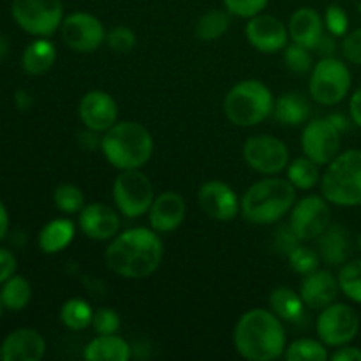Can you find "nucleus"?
<instances>
[{
	"label": "nucleus",
	"mask_w": 361,
	"mask_h": 361,
	"mask_svg": "<svg viewBox=\"0 0 361 361\" xmlns=\"http://www.w3.org/2000/svg\"><path fill=\"white\" fill-rule=\"evenodd\" d=\"M342 53L351 63L361 66V28L349 32L342 41Z\"/></svg>",
	"instance_id": "37998d69"
},
{
	"label": "nucleus",
	"mask_w": 361,
	"mask_h": 361,
	"mask_svg": "<svg viewBox=\"0 0 361 361\" xmlns=\"http://www.w3.org/2000/svg\"><path fill=\"white\" fill-rule=\"evenodd\" d=\"M349 111H351L353 122L361 127V87L353 94L351 102H349Z\"/></svg>",
	"instance_id": "49530a36"
},
{
	"label": "nucleus",
	"mask_w": 361,
	"mask_h": 361,
	"mask_svg": "<svg viewBox=\"0 0 361 361\" xmlns=\"http://www.w3.org/2000/svg\"><path fill=\"white\" fill-rule=\"evenodd\" d=\"M316 51L319 53V55H323V56L334 55V51H335V35L324 34L323 37H321V41L317 42Z\"/></svg>",
	"instance_id": "de8ad7c7"
},
{
	"label": "nucleus",
	"mask_w": 361,
	"mask_h": 361,
	"mask_svg": "<svg viewBox=\"0 0 361 361\" xmlns=\"http://www.w3.org/2000/svg\"><path fill=\"white\" fill-rule=\"evenodd\" d=\"M16 268L18 263L14 254L11 252L9 249L0 247V284H4V282H6L7 279L13 277V275H16Z\"/></svg>",
	"instance_id": "c03bdc74"
},
{
	"label": "nucleus",
	"mask_w": 361,
	"mask_h": 361,
	"mask_svg": "<svg viewBox=\"0 0 361 361\" xmlns=\"http://www.w3.org/2000/svg\"><path fill=\"white\" fill-rule=\"evenodd\" d=\"M74 224L67 219H55L48 222L39 233V247L44 254L62 252L74 238Z\"/></svg>",
	"instance_id": "bb28decb"
},
{
	"label": "nucleus",
	"mask_w": 361,
	"mask_h": 361,
	"mask_svg": "<svg viewBox=\"0 0 361 361\" xmlns=\"http://www.w3.org/2000/svg\"><path fill=\"white\" fill-rule=\"evenodd\" d=\"M7 231H9V214H7L6 204L0 201V242L6 238Z\"/></svg>",
	"instance_id": "09e8293b"
},
{
	"label": "nucleus",
	"mask_w": 361,
	"mask_h": 361,
	"mask_svg": "<svg viewBox=\"0 0 361 361\" xmlns=\"http://www.w3.org/2000/svg\"><path fill=\"white\" fill-rule=\"evenodd\" d=\"M296 187L284 178H264L252 183L240 201L242 215L257 226L281 221L296 201Z\"/></svg>",
	"instance_id": "7ed1b4c3"
},
{
	"label": "nucleus",
	"mask_w": 361,
	"mask_h": 361,
	"mask_svg": "<svg viewBox=\"0 0 361 361\" xmlns=\"http://www.w3.org/2000/svg\"><path fill=\"white\" fill-rule=\"evenodd\" d=\"M300 242H302V240L296 236L295 229L291 228V224H288V226H281V228L277 229L274 238V247L277 252L284 254V256H289V252H291L295 247H298Z\"/></svg>",
	"instance_id": "79ce46f5"
},
{
	"label": "nucleus",
	"mask_w": 361,
	"mask_h": 361,
	"mask_svg": "<svg viewBox=\"0 0 361 361\" xmlns=\"http://www.w3.org/2000/svg\"><path fill=\"white\" fill-rule=\"evenodd\" d=\"M312 113L310 102L296 92H288L274 102L271 116L282 126H302Z\"/></svg>",
	"instance_id": "393cba45"
},
{
	"label": "nucleus",
	"mask_w": 361,
	"mask_h": 361,
	"mask_svg": "<svg viewBox=\"0 0 361 361\" xmlns=\"http://www.w3.org/2000/svg\"><path fill=\"white\" fill-rule=\"evenodd\" d=\"M101 150L113 168L140 169L154 154V140L147 127L137 122H116L104 133Z\"/></svg>",
	"instance_id": "20e7f679"
},
{
	"label": "nucleus",
	"mask_w": 361,
	"mask_h": 361,
	"mask_svg": "<svg viewBox=\"0 0 361 361\" xmlns=\"http://www.w3.org/2000/svg\"><path fill=\"white\" fill-rule=\"evenodd\" d=\"M233 342L240 355L250 361H274L284 356L286 331L282 319L264 309L243 314L235 326Z\"/></svg>",
	"instance_id": "f03ea898"
},
{
	"label": "nucleus",
	"mask_w": 361,
	"mask_h": 361,
	"mask_svg": "<svg viewBox=\"0 0 361 361\" xmlns=\"http://www.w3.org/2000/svg\"><path fill=\"white\" fill-rule=\"evenodd\" d=\"M2 309H4V305H2V302H0V316H2Z\"/></svg>",
	"instance_id": "864d4df0"
},
{
	"label": "nucleus",
	"mask_w": 361,
	"mask_h": 361,
	"mask_svg": "<svg viewBox=\"0 0 361 361\" xmlns=\"http://www.w3.org/2000/svg\"><path fill=\"white\" fill-rule=\"evenodd\" d=\"M56 60V49L55 44L48 39H35L30 44L25 48L23 56H21V66H23L25 73L32 74V76H39V74L48 73L53 67Z\"/></svg>",
	"instance_id": "a878e982"
},
{
	"label": "nucleus",
	"mask_w": 361,
	"mask_h": 361,
	"mask_svg": "<svg viewBox=\"0 0 361 361\" xmlns=\"http://www.w3.org/2000/svg\"><path fill=\"white\" fill-rule=\"evenodd\" d=\"M338 291H341L338 279L328 270H316L305 275L300 286V296L303 303L312 310H323L324 307L335 303Z\"/></svg>",
	"instance_id": "aec40b11"
},
{
	"label": "nucleus",
	"mask_w": 361,
	"mask_h": 361,
	"mask_svg": "<svg viewBox=\"0 0 361 361\" xmlns=\"http://www.w3.org/2000/svg\"><path fill=\"white\" fill-rule=\"evenodd\" d=\"M245 37L257 51L277 53L286 48L289 32L281 20L271 14L259 13L249 18V23L245 27Z\"/></svg>",
	"instance_id": "f3484780"
},
{
	"label": "nucleus",
	"mask_w": 361,
	"mask_h": 361,
	"mask_svg": "<svg viewBox=\"0 0 361 361\" xmlns=\"http://www.w3.org/2000/svg\"><path fill=\"white\" fill-rule=\"evenodd\" d=\"M271 90L259 80L236 83L224 99V113L233 126L252 127L264 122L274 111Z\"/></svg>",
	"instance_id": "39448f33"
},
{
	"label": "nucleus",
	"mask_w": 361,
	"mask_h": 361,
	"mask_svg": "<svg viewBox=\"0 0 361 361\" xmlns=\"http://www.w3.org/2000/svg\"><path fill=\"white\" fill-rule=\"evenodd\" d=\"M197 203L208 217L221 222L233 221L240 210L235 190L228 183L219 182V180H212L201 185L197 192Z\"/></svg>",
	"instance_id": "dca6fc26"
},
{
	"label": "nucleus",
	"mask_w": 361,
	"mask_h": 361,
	"mask_svg": "<svg viewBox=\"0 0 361 361\" xmlns=\"http://www.w3.org/2000/svg\"><path fill=\"white\" fill-rule=\"evenodd\" d=\"M78 224L85 236L97 242L113 240L120 231V217L111 207L104 203H92L83 207Z\"/></svg>",
	"instance_id": "a211bd4d"
},
{
	"label": "nucleus",
	"mask_w": 361,
	"mask_h": 361,
	"mask_svg": "<svg viewBox=\"0 0 361 361\" xmlns=\"http://www.w3.org/2000/svg\"><path fill=\"white\" fill-rule=\"evenodd\" d=\"M7 49H9V42H7V39L4 35H0V59H4L7 55Z\"/></svg>",
	"instance_id": "603ef678"
},
{
	"label": "nucleus",
	"mask_w": 361,
	"mask_h": 361,
	"mask_svg": "<svg viewBox=\"0 0 361 361\" xmlns=\"http://www.w3.org/2000/svg\"><path fill=\"white\" fill-rule=\"evenodd\" d=\"M358 11H360V13H361V2L358 4Z\"/></svg>",
	"instance_id": "6e6d98bb"
},
{
	"label": "nucleus",
	"mask_w": 361,
	"mask_h": 361,
	"mask_svg": "<svg viewBox=\"0 0 361 361\" xmlns=\"http://www.w3.org/2000/svg\"><path fill=\"white\" fill-rule=\"evenodd\" d=\"M231 27V13L229 11H208L197 20L196 35L201 41H217Z\"/></svg>",
	"instance_id": "c756f323"
},
{
	"label": "nucleus",
	"mask_w": 361,
	"mask_h": 361,
	"mask_svg": "<svg viewBox=\"0 0 361 361\" xmlns=\"http://www.w3.org/2000/svg\"><path fill=\"white\" fill-rule=\"evenodd\" d=\"M53 201H55L56 208L63 214H78L85 207V196L81 189L76 185H71V183L56 187L55 192H53Z\"/></svg>",
	"instance_id": "f704fd0d"
},
{
	"label": "nucleus",
	"mask_w": 361,
	"mask_h": 361,
	"mask_svg": "<svg viewBox=\"0 0 361 361\" xmlns=\"http://www.w3.org/2000/svg\"><path fill=\"white\" fill-rule=\"evenodd\" d=\"M44 353V338L32 328H18L11 331L0 345V356L4 361H39Z\"/></svg>",
	"instance_id": "6ab92c4d"
},
{
	"label": "nucleus",
	"mask_w": 361,
	"mask_h": 361,
	"mask_svg": "<svg viewBox=\"0 0 361 361\" xmlns=\"http://www.w3.org/2000/svg\"><path fill=\"white\" fill-rule=\"evenodd\" d=\"M288 32L293 42L309 49H316L317 42L324 35V20L312 7H302L289 20Z\"/></svg>",
	"instance_id": "4be33fe9"
},
{
	"label": "nucleus",
	"mask_w": 361,
	"mask_h": 361,
	"mask_svg": "<svg viewBox=\"0 0 361 361\" xmlns=\"http://www.w3.org/2000/svg\"><path fill=\"white\" fill-rule=\"evenodd\" d=\"M316 240L321 259L328 267H341L348 263L349 254H351V240L344 226L330 224Z\"/></svg>",
	"instance_id": "5701e85b"
},
{
	"label": "nucleus",
	"mask_w": 361,
	"mask_h": 361,
	"mask_svg": "<svg viewBox=\"0 0 361 361\" xmlns=\"http://www.w3.org/2000/svg\"><path fill=\"white\" fill-rule=\"evenodd\" d=\"M60 32L63 42L78 53L95 51L106 41V32L101 20L88 13H73L63 18Z\"/></svg>",
	"instance_id": "ddd939ff"
},
{
	"label": "nucleus",
	"mask_w": 361,
	"mask_h": 361,
	"mask_svg": "<svg viewBox=\"0 0 361 361\" xmlns=\"http://www.w3.org/2000/svg\"><path fill=\"white\" fill-rule=\"evenodd\" d=\"M106 42L115 53H129L136 46V34L127 27H115L106 34Z\"/></svg>",
	"instance_id": "4c0bfd02"
},
{
	"label": "nucleus",
	"mask_w": 361,
	"mask_h": 361,
	"mask_svg": "<svg viewBox=\"0 0 361 361\" xmlns=\"http://www.w3.org/2000/svg\"><path fill=\"white\" fill-rule=\"evenodd\" d=\"M321 190L328 203L338 207L361 204V150H348L338 154L326 166Z\"/></svg>",
	"instance_id": "423d86ee"
},
{
	"label": "nucleus",
	"mask_w": 361,
	"mask_h": 361,
	"mask_svg": "<svg viewBox=\"0 0 361 361\" xmlns=\"http://www.w3.org/2000/svg\"><path fill=\"white\" fill-rule=\"evenodd\" d=\"M309 51V48L296 44V42L288 46L284 51V62L286 66H288V69L298 74L307 73V71L312 69V55H310Z\"/></svg>",
	"instance_id": "e433bc0d"
},
{
	"label": "nucleus",
	"mask_w": 361,
	"mask_h": 361,
	"mask_svg": "<svg viewBox=\"0 0 361 361\" xmlns=\"http://www.w3.org/2000/svg\"><path fill=\"white\" fill-rule=\"evenodd\" d=\"M337 279L341 291L353 302L361 303V259L342 264Z\"/></svg>",
	"instance_id": "72a5a7b5"
},
{
	"label": "nucleus",
	"mask_w": 361,
	"mask_h": 361,
	"mask_svg": "<svg viewBox=\"0 0 361 361\" xmlns=\"http://www.w3.org/2000/svg\"><path fill=\"white\" fill-rule=\"evenodd\" d=\"M83 358L88 361H127L133 358V348L118 335H97L87 344Z\"/></svg>",
	"instance_id": "b1692460"
},
{
	"label": "nucleus",
	"mask_w": 361,
	"mask_h": 361,
	"mask_svg": "<svg viewBox=\"0 0 361 361\" xmlns=\"http://www.w3.org/2000/svg\"><path fill=\"white\" fill-rule=\"evenodd\" d=\"M324 27L335 37H344L349 28L348 13L341 6H330L324 13Z\"/></svg>",
	"instance_id": "58836bf2"
},
{
	"label": "nucleus",
	"mask_w": 361,
	"mask_h": 361,
	"mask_svg": "<svg viewBox=\"0 0 361 361\" xmlns=\"http://www.w3.org/2000/svg\"><path fill=\"white\" fill-rule=\"evenodd\" d=\"M358 245H360V249H361V235H360V238H358Z\"/></svg>",
	"instance_id": "5fc2aeb1"
},
{
	"label": "nucleus",
	"mask_w": 361,
	"mask_h": 361,
	"mask_svg": "<svg viewBox=\"0 0 361 361\" xmlns=\"http://www.w3.org/2000/svg\"><path fill=\"white\" fill-rule=\"evenodd\" d=\"M78 115L83 126L94 133H106L118 118L115 99L102 90H92L83 95L78 108Z\"/></svg>",
	"instance_id": "2eb2a0df"
},
{
	"label": "nucleus",
	"mask_w": 361,
	"mask_h": 361,
	"mask_svg": "<svg viewBox=\"0 0 361 361\" xmlns=\"http://www.w3.org/2000/svg\"><path fill=\"white\" fill-rule=\"evenodd\" d=\"M185 219V201L178 192H162L152 203L148 210V221L154 231L171 233Z\"/></svg>",
	"instance_id": "412c9836"
},
{
	"label": "nucleus",
	"mask_w": 361,
	"mask_h": 361,
	"mask_svg": "<svg viewBox=\"0 0 361 361\" xmlns=\"http://www.w3.org/2000/svg\"><path fill=\"white\" fill-rule=\"evenodd\" d=\"M92 326L97 335H111L120 330V316L113 309H99L94 312Z\"/></svg>",
	"instance_id": "ea45409f"
},
{
	"label": "nucleus",
	"mask_w": 361,
	"mask_h": 361,
	"mask_svg": "<svg viewBox=\"0 0 361 361\" xmlns=\"http://www.w3.org/2000/svg\"><path fill=\"white\" fill-rule=\"evenodd\" d=\"M288 259H289V264H291L293 270H295L296 274H300L305 277V275L312 274V271H316L317 268H319L321 256L316 252V250L309 249V247H305L300 243L298 247H295V249L289 252Z\"/></svg>",
	"instance_id": "c9c22d12"
},
{
	"label": "nucleus",
	"mask_w": 361,
	"mask_h": 361,
	"mask_svg": "<svg viewBox=\"0 0 361 361\" xmlns=\"http://www.w3.org/2000/svg\"><path fill=\"white\" fill-rule=\"evenodd\" d=\"M302 150L316 164L328 166L341 150V130L328 118L310 120L302 133Z\"/></svg>",
	"instance_id": "f8f14e48"
},
{
	"label": "nucleus",
	"mask_w": 361,
	"mask_h": 361,
	"mask_svg": "<svg viewBox=\"0 0 361 361\" xmlns=\"http://www.w3.org/2000/svg\"><path fill=\"white\" fill-rule=\"evenodd\" d=\"M14 21L27 34L49 37L63 21L62 0H13Z\"/></svg>",
	"instance_id": "6e6552de"
},
{
	"label": "nucleus",
	"mask_w": 361,
	"mask_h": 361,
	"mask_svg": "<svg viewBox=\"0 0 361 361\" xmlns=\"http://www.w3.org/2000/svg\"><path fill=\"white\" fill-rule=\"evenodd\" d=\"M32 298V288L21 275H13L0 289V302L7 310H23Z\"/></svg>",
	"instance_id": "c85d7f7f"
},
{
	"label": "nucleus",
	"mask_w": 361,
	"mask_h": 361,
	"mask_svg": "<svg viewBox=\"0 0 361 361\" xmlns=\"http://www.w3.org/2000/svg\"><path fill=\"white\" fill-rule=\"evenodd\" d=\"M319 341L330 348L349 344L360 331L358 314L353 307L344 303H331L321 310L316 323Z\"/></svg>",
	"instance_id": "9d476101"
},
{
	"label": "nucleus",
	"mask_w": 361,
	"mask_h": 361,
	"mask_svg": "<svg viewBox=\"0 0 361 361\" xmlns=\"http://www.w3.org/2000/svg\"><path fill=\"white\" fill-rule=\"evenodd\" d=\"M92 319H94V310H92L90 303L81 298L67 300L60 310V321L69 330H85L90 326Z\"/></svg>",
	"instance_id": "7c9ffc66"
},
{
	"label": "nucleus",
	"mask_w": 361,
	"mask_h": 361,
	"mask_svg": "<svg viewBox=\"0 0 361 361\" xmlns=\"http://www.w3.org/2000/svg\"><path fill=\"white\" fill-rule=\"evenodd\" d=\"M14 102H16L18 109H28L32 104V97L28 95V92L18 90L16 94H14Z\"/></svg>",
	"instance_id": "8fccbe9b"
},
{
	"label": "nucleus",
	"mask_w": 361,
	"mask_h": 361,
	"mask_svg": "<svg viewBox=\"0 0 361 361\" xmlns=\"http://www.w3.org/2000/svg\"><path fill=\"white\" fill-rule=\"evenodd\" d=\"M328 120H330V122L334 123V126L337 127L338 130L348 129V120H345L342 115H330V116H328Z\"/></svg>",
	"instance_id": "3c124183"
},
{
	"label": "nucleus",
	"mask_w": 361,
	"mask_h": 361,
	"mask_svg": "<svg viewBox=\"0 0 361 361\" xmlns=\"http://www.w3.org/2000/svg\"><path fill=\"white\" fill-rule=\"evenodd\" d=\"M351 88V73L342 60L323 56L310 74V97L323 106H334L344 101Z\"/></svg>",
	"instance_id": "0eeeda50"
},
{
	"label": "nucleus",
	"mask_w": 361,
	"mask_h": 361,
	"mask_svg": "<svg viewBox=\"0 0 361 361\" xmlns=\"http://www.w3.org/2000/svg\"><path fill=\"white\" fill-rule=\"evenodd\" d=\"M113 200L120 214L136 219L147 214L154 203V185L140 169H123L113 183Z\"/></svg>",
	"instance_id": "1a4fd4ad"
},
{
	"label": "nucleus",
	"mask_w": 361,
	"mask_h": 361,
	"mask_svg": "<svg viewBox=\"0 0 361 361\" xmlns=\"http://www.w3.org/2000/svg\"><path fill=\"white\" fill-rule=\"evenodd\" d=\"M243 159L261 175H277L289 164V150L279 137L257 134L243 145Z\"/></svg>",
	"instance_id": "9b49d317"
},
{
	"label": "nucleus",
	"mask_w": 361,
	"mask_h": 361,
	"mask_svg": "<svg viewBox=\"0 0 361 361\" xmlns=\"http://www.w3.org/2000/svg\"><path fill=\"white\" fill-rule=\"evenodd\" d=\"M0 360H2V356H0Z\"/></svg>",
	"instance_id": "4d7b16f0"
},
{
	"label": "nucleus",
	"mask_w": 361,
	"mask_h": 361,
	"mask_svg": "<svg viewBox=\"0 0 361 361\" xmlns=\"http://www.w3.org/2000/svg\"><path fill=\"white\" fill-rule=\"evenodd\" d=\"M319 164L310 161L309 157H300L289 164L288 180L296 189L309 190L319 182Z\"/></svg>",
	"instance_id": "2f4dec72"
},
{
	"label": "nucleus",
	"mask_w": 361,
	"mask_h": 361,
	"mask_svg": "<svg viewBox=\"0 0 361 361\" xmlns=\"http://www.w3.org/2000/svg\"><path fill=\"white\" fill-rule=\"evenodd\" d=\"M226 9L231 14L240 18H252L256 14L263 13L268 0H222Z\"/></svg>",
	"instance_id": "a19ab883"
},
{
	"label": "nucleus",
	"mask_w": 361,
	"mask_h": 361,
	"mask_svg": "<svg viewBox=\"0 0 361 361\" xmlns=\"http://www.w3.org/2000/svg\"><path fill=\"white\" fill-rule=\"evenodd\" d=\"M270 307L271 312L282 321L288 323H296L303 317V303L302 296L296 295L291 288H277L270 295Z\"/></svg>",
	"instance_id": "cd10ccee"
},
{
	"label": "nucleus",
	"mask_w": 361,
	"mask_h": 361,
	"mask_svg": "<svg viewBox=\"0 0 361 361\" xmlns=\"http://www.w3.org/2000/svg\"><path fill=\"white\" fill-rule=\"evenodd\" d=\"M164 247L157 231L133 228L120 233L108 245L106 264L123 279H145L161 267Z\"/></svg>",
	"instance_id": "f257e3e1"
},
{
	"label": "nucleus",
	"mask_w": 361,
	"mask_h": 361,
	"mask_svg": "<svg viewBox=\"0 0 361 361\" xmlns=\"http://www.w3.org/2000/svg\"><path fill=\"white\" fill-rule=\"evenodd\" d=\"M330 219L331 212L326 197L307 196L293 204L289 224L295 229L296 236L305 242V240H316L330 226Z\"/></svg>",
	"instance_id": "4468645a"
},
{
	"label": "nucleus",
	"mask_w": 361,
	"mask_h": 361,
	"mask_svg": "<svg viewBox=\"0 0 361 361\" xmlns=\"http://www.w3.org/2000/svg\"><path fill=\"white\" fill-rule=\"evenodd\" d=\"M284 358L288 361H326L330 355L323 342L314 338H298L286 348Z\"/></svg>",
	"instance_id": "473e14b6"
},
{
	"label": "nucleus",
	"mask_w": 361,
	"mask_h": 361,
	"mask_svg": "<svg viewBox=\"0 0 361 361\" xmlns=\"http://www.w3.org/2000/svg\"><path fill=\"white\" fill-rule=\"evenodd\" d=\"M330 358L334 361H361V349L349 348L348 344L341 345V349L335 351Z\"/></svg>",
	"instance_id": "a18cd8bd"
}]
</instances>
